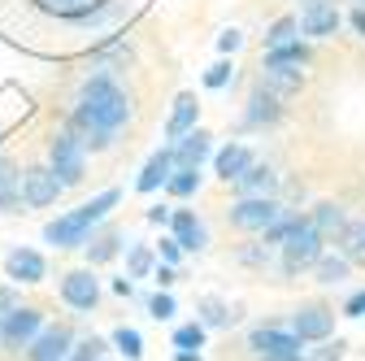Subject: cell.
<instances>
[{
	"label": "cell",
	"mask_w": 365,
	"mask_h": 361,
	"mask_svg": "<svg viewBox=\"0 0 365 361\" xmlns=\"http://www.w3.org/2000/svg\"><path fill=\"white\" fill-rule=\"evenodd\" d=\"M61 300L70 309H78V313H91V309H96V300H101L96 275H91V270H70V275L61 279Z\"/></svg>",
	"instance_id": "10"
},
{
	"label": "cell",
	"mask_w": 365,
	"mask_h": 361,
	"mask_svg": "<svg viewBox=\"0 0 365 361\" xmlns=\"http://www.w3.org/2000/svg\"><path fill=\"white\" fill-rule=\"evenodd\" d=\"M22 205V174L9 157H0V213H14Z\"/></svg>",
	"instance_id": "19"
},
{
	"label": "cell",
	"mask_w": 365,
	"mask_h": 361,
	"mask_svg": "<svg viewBox=\"0 0 365 361\" xmlns=\"http://www.w3.org/2000/svg\"><path fill=\"white\" fill-rule=\"evenodd\" d=\"M43 331V313L35 309V305H18V309H9L5 318H0V344H5L9 352H22V348H31V340Z\"/></svg>",
	"instance_id": "4"
},
{
	"label": "cell",
	"mask_w": 365,
	"mask_h": 361,
	"mask_svg": "<svg viewBox=\"0 0 365 361\" xmlns=\"http://www.w3.org/2000/svg\"><path fill=\"white\" fill-rule=\"evenodd\" d=\"M279 96H269V92H257L252 101H248V113H244V122L248 126H269V122H279Z\"/></svg>",
	"instance_id": "23"
},
{
	"label": "cell",
	"mask_w": 365,
	"mask_h": 361,
	"mask_svg": "<svg viewBox=\"0 0 365 361\" xmlns=\"http://www.w3.org/2000/svg\"><path fill=\"white\" fill-rule=\"evenodd\" d=\"M157 283H161V288H170V283H174V270H170V265H161V270H157Z\"/></svg>",
	"instance_id": "43"
},
{
	"label": "cell",
	"mask_w": 365,
	"mask_h": 361,
	"mask_svg": "<svg viewBox=\"0 0 365 361\" xmlns=\"http://www.w3.org/2000/svg\"><path fill=\"white\" fill-rule=\"evenodd\" d=\"M317 257H322V235H317V227H313V222H296L292 218V227L283 235V265H287V275L313 265Z\"/></svg>",
	"instance_id": "3"
},
{
	"label": "cell",
	"mask_w": 365,
	"mask_h": 361,
	"mask_svg": "<svg viewBox=\"0 0 365 361\" xmlns=\"http://www.w3.org/2000/svg\"><path fill=\"white\" fill-rule=\"evenodd\" d=\"M126 118H130V105H126V96H122V87H118L113 78L96 74V78L83 83L70 131L83 140V148H109L113 131L126 126Z\"/></svg>",
	"instance_id": "1"
},
{
	"label": "cell",
	"mask_w": 365,
	"mask_h": 361,
	"mask_svg": "<svg viewBox=\"0 0 365 361\" xmlns=\"http://www.w3.org/2000/svg\"><path fill=\"white\" fill-rule=\"evenodd\" d=\"M174 361H200V352H192V348H178V357Z\"/></svg>",
	"instance_id": "45"
},
{
	"label": "cell",
	"mask_w": 365,
	"mask_h": 361,
	"mask_svg": "<svg viewBox=\"0 0 365 361\" xmlns=\"http://www.w3.org/2000/svg\"><path fill=\"white\" fill-rule=\"evenodd\" d=\"M48 166L53 174L61 178V188H74L83 183V174H87V148L74 131H57L53 135V144H48Z\"/></svg>",
	"instance_id": "2"
},
{
	"label": "cell",
	"mask_w": 365,
	"mask_h": 361,
	"mask_svg": "<svg viewBox=\"0 0 365 361\" xmlns=\"http://www.w3.org/2000/svg\"><path fill=\"white\" fill-rule=\"evenodd\" d=\"M261 83H265L269 96L300 92V66H265V70H261Z\"/></svg>",
	"instance_id": "20"
},
{
	"label": "cell",
	"mask_w": 365,
	"mask_h": 361,
	"mask_svg": "<svg viewBox=\"0 0 365 361\" xmlns=\"http://www.w3.org/2000/svg\"><path fill=\"white\" fill-rule=\"evenodd\" d=\"M148 222H157V227H161V222H170V209L165 205H153L148 209Z\"/></svg>",
	"instance_id": "42"
},
{
	"label": "cell",
	"mask_w": 365,
	"mask_h": 361,
	"mask_svg": "<svg viewBox=\"0 0 365 361\" xmlns=\"http://www.w3.org/2000/svg\"><path fill=\"white\" fill-rule=\"evenodd\" d=\"M344 352H348V344L344 340H322V348H313V352H304V361H344Z\"/></svg>",
	"instance_id": "35"
},
{
	"label": "cell",
	"mask_w": 365,
	"mask_h": 361,
	"mask_svg": "<svg viewBox=\"0 0 365 361\" xmlns=\"http://www.w3.org/2000/svg\"><path fill=\"white\" fill-rule=\"evenodd\" d=\"M113 344H118V352L126 361H140L144 357V340H140V331H135V327H118L113 331Z\"/></svg>",
	"instance_id": "30"
},
{
	"label": "cell",
	"mask_w": 365,
	"mask_h": 361,
	"mask_svg": "<svg viewBox=\"0 0 365 361\" xmlns=\"http://www.w3.org/2000/svg\"><path fill=\"white\" fill-rule=\"evenodd\" d=\"M344 313H348V318H365V292H356V296L348 300V309H344Z\"/></svg>",
	"instance_id": "40"
},
{
	"label": "cell",
	"mask_w": 365,
	"mask_h": 361,
	"mask_svg": "<svg viewBox=\"0 0 365 361\" xmlns=\"http://www.w3.org/2000/svg\"><path fill=\"white\" fill-rule=\"evenodd\" d=\"M317 265V283H339V279H348V257H317L313 261Z\"/></svg>",
	"instance_id": "29"
},
{
	"label": "cell",
	"mask_w": 365,
	"mask_h": 361,
	"mask_svg": "<svg viewBox=\"0 0 365 361\" xmlns=\"http://www.w3.org/2000/svg\"><path fill=\"white\" fill-rule=\"evenodd\" d=\"M339 244H344V257L348 261H365V222H348L344 235H339Z\"/></svg>",
	"instance_id": "27"
},
{
	"label": "cell",
	"mask_w": 365,
	"mask_h": 361,
	"mask_svg": "<svg viewBox=\"0 0 365 361\" xmlns=\"http://www.w3.org/2000/svg\"><path fill=\"white\" fill-rule=\"evenodd\" d=\"M352 26H356V35H365V9H356V14H352Z\"/></svg>",
	"instance_id": "44"
},
{
	"label": "cell",
	"mask_w": 365,
	"mask_h": 361,
	"mask_svg": "<svg viewBox=\"0 0 365 361\" xmlns=\"http://www.w3.org/2000/svg\"><path fill=\"white\" fill-rule=\"evenodd\" d=\"M18 305H22V300L14 296V288H0V318H5L9 309H18Z\"/></svg>",
	"instance_id": "39"
},
{
	"label": "cell",
	"mask_w": 365,
	"mask_h": 361,
	"mask_svg": "<svg viewBox=\"0 0 365 361\" xmlns=\"http://www.w3.org/2000/svg\"><path fill=\"white\" fill-rule=\"evenodd\" d=\"M196 113H200L196 96H187V92H182V96L174 101V113H170V122H165V135H170V140H178V135H187V131L196 126Z\"/></svg>",
	"instance_id": "21"
},
{
	"label": "cell",
	"mask_w": 365,
	"mask_h": 361,
	"mask_svg": "<svg viewBox=\"0 0 365 361\" xmlns=\"http://www.w3.org/2000/svg\"><path fill=\"white\" fill-rule=\"evenodd\" d=\"M70 348H74V335H70V327H43L35 340H31V361H66L70 357Z\"/></svg>",
	"instance_id": "11"
},
{
	"label": "cell",
	"mask_w": 365,
	"mask_h": 361,
	"mask_svg": "<svg viewBox=\"0 0 365 361\" xmlns=\"http://www.w3.org/2000/svg\"><path fill=\"white\" fill-rule=\"evenodd\" d=\"M309 61V49L300 39H292V44H279V49H269L265 53V66H304Z\"/></svg>",
	"instance_id": "25"
},
{
	"label": "cell",
	"mask_w": 365,
	"mask_h": 361,
	"mask_svg": "<svg viewBox=\"0 0 365 361\" xmlns=\"http://www.w3.org/2000/svg\"><path fill=\"white\" fill-rule=\"evenodd\" d=\"M118 248H122V235H118V231H105L101 240L87 244V257H91V265H105V261L118 257Z\"/></svg>",
	"instance_id": "26"
},
{
	"label": "cell",
	"mask_w": 365,
	"mask_h": 361,
	"mask_svg": "<svg viewBox=\"0 0 365 361\" xmlns=\"http://www.w3.org/2000/svg\"><path fill=\"white\" fill-rule=\"evenodd\" d=\"M170 174H174V153H170V148H161V153L144 166V174L135 178V188H140V192H157V188H165V183H170Z\"/></svg>",
	"instance_id": "18"
},
{
	"label": "cell",
	"mask_w": 365,
	"mask_h": 361,
	"mask_svg": "<svg viewBox=\"0 0 365 361\" xmlns=\"http://www.w3.org/2000/svg\"><path fill=\"white\" fill-rule=\"evenodd\" d=\"M339 26V9L331 5V0H309L304 14H300V31L313 35V39H322V35H335Z\"/></svg>",
	"instance_id": "12"
},
{
	"label": "cell",
	"mask_w": 365,
	"mask_h": 361,
	"mask_svg": "<svg viewBox=\"0 0 365 361\" xmlns=\"http://www.w3.org/2000/svg\"><path fill=\"white\" fill-rule=\"evenodd\" d=\"M91 227H96V218H91L87 205H78L74 213H61L57 222H48V227H43V240L57 244V248H83Z\"/></svg>",
	"instance_id": "6"
},
{
	"label": "cell",
	"mask_w": 365,
	"mask_h": 361,
	"mask_svg": "<svg viewBox=\"0 0 365 361\" xmlns=\"http://www.w3.org/2000/svg\"><path fill=\"white\" fill-rule=\"evenodd\" d=\"M356 9H365V0H356Z\"/></svg>",
	"instance_id": "47"
},
{
	"label": "cell",
	"mask_w": 365,
	"mask_h": 361,
	"mask_svg": "<svg viewBox=\"0 0 365 361\" xmlns=\"http://www.w3.org/2000/svg\"><path fill=\"white\" fill-rule=\"evenodd\" d=\"M48 5H57V9H70V5H74V0H48Z\"/></svg>",
	"instance_id": "46"
},
{
	"label": "cell",
	"mask_w": 365,
	"mask_h": 361,
	"mask_svg": "<svg viewBox=\"0 0 365 361\" xmlns=\"http://www.w3.org/2000/svg\"><path fill=\"white\" fill-rule=\"evenodd\" d=\"M296 31H300V18H279L269 26V35H265V49H279V44H292L296 39Z\"/></svg>",
	"instance_id": "31"
},
{
	"label": "cell",
	"mask_w": 365,
	"mask_h": 361,
	"mask_svg": "<svg viewBox=\"0 0 365 361\" xmlns=\"http://www.w3.org/2000/svg\"><path fill=\"white\" fill-rule=\"evenodd\" d=\"M231 74H235V66H231V61H217V66H209V74H205V87H213V92H217V87H226V83H231Z\"/></svg>",
	"instance_id": "36"
},
{
	"label": "cell",
	"mask_w": 365,
	"mask_h": 361,
	"mask_svg": "<svg viewBox=\"0 0 365 361\" xmlns=\"http://www.w3.org/2000/svg\"><path fill=\"white\" fill-rule=\"evenodd\" d=\"M331 331H335V309H327V305H300L296 309L292 335L300 344H322V340H331Z\"/></svg>",
	"instance_id": "9"
},
{
	"label": "cell",
	"mask_w": 365,
	"mask_h": 361,
	"mask_svg": "<svg viewBox=\"0 0 365 361\" xmlns=\"http://www.w3.org/2000/svg\"><path fill=\"white\" fill-rule=\"evenodd\" d=\"M313 227H317V235H344V227H348V218H344V209L335 205V200H322L313 209Z\"/></svg>",
	"instance_id": "22"
},
{
	"label": "cell",
	"mask_w": 365,
	"mask_h": 361,
	"mask_svg": "<svg viewBox=\"0 0 365 361\" xmlns=\"http://www.w3.org/2000/svg\"><path fill=\"white\" fill-rule=\"evenodd\" d=\"M248 348L261 361H304V344L292 331H283V327H257L248 335Z\"/></svg>",
	"instance_id": "5"
},
{
	"label": "cell",
	"mask_w": 365,
	"mask_h": 361,
	"mask_svg": "<svg viewBox=\"0 0 365 361\" xmlns=\"http://www.w3.org/2000/svg\"><path fill=\"white\" fill-rule=\"evenodd\" d=\"M209 140H213V135L200 131V126H192L187 135H178V144H174V166H192V170H200V161L209 157Z\"/></svg>",
	"instance_id": "14"
},
{
	"label": "cell",
	"mask_w": 365,
	"mask_h": 361,
	"mask_svg": "<svg viewBox=\"0 0 365 361\" xmlns=\"http://www.w3.org/2000/svg\"><path fill=\"white\" fill-rule=\"evenodd\" d=\"M126 265H130V275H135V279H144L148 270H153V248H148V244H135L130 257H126Z\"/></svg>",
	"instance_id": "34"
},
{
	"label": "cell",
	"mask_w": 365,
	"mask_h": 361,
	"mask_svg": "<svg viewBox=\"0 0 365 361\" xmlns=\"http://www.w3.org/2000/svg\"><path fill=\"white\" fill-rule=\"evenodd\" d=\"M257 157H252V148H244V144H226L217 157H213V170H217V178H226V183H235V178L252 166Z\"/></svg>",
	"instance_id": "15"
},
{
	"label": "cell",
	"mask_w": 365,
	"mask_h": 361,
	"mask_svg": "<svg viewBox=\"0 0 365 361\" xmlns=\"http://www.w3.org/2000/svg\"><path fill=\"white\" fill-rule=\"evenodd\" d=\"M240 44H244V35H240V31H222V39H217V49H222V53H235Z\"/></svg>",
	"instance_id": "38"
},
{
	"label": "cell",
	"mask_w": 365,
	"mask_h": 361,
	"mask_svg": "<svg viewBox=\"0 0 365 361\" xmlns=\"http://www.w3.org/2000/svg\"><path fill=\"white\" fill-rule=\"evenodd\" d=\"M283 218V209H279V200L274 196H244L235 209H231V227H240V231H269L274 222Z\"/></svg>",
	"instance_id": "7"
},
{
	"label": "cell",
	"mask_w": 365,
	"mask_h": 361,
	"mask_svg": "<svg viewBox=\"0 0 365 361\" xmlns=\"http://www.w3.org/2000/svg\"><path fill=\"white\" fill-rule=\"evenodd\" d=\"M170 222H174V244H178L182 253H200V248H205V227L196 222L192 209H178Z\"/></svg>",
	"instance_id": "16"
},
{
	"label": "cell",
	"mask_w": 365,
	"mask_h": 361,
	"mask_svg": "<svg viewBox=\"0 0 365 361\" xmlns=\"http://www.w3.org/2000/svg\"><path fill=\"white\" fill-rule=\"evenodd\" d=\"M178 253H182V248H178L174 240H161V257H165V265H174V261H178Z\"/></svg>",
	"instance_id": "41"
},
{
	"label": "cell",
	"mask_w": 365,
	"mask_h": 361,
	"mask_svg": "<svg viewBox=\"0 0 365 361\" xmlns=\"http://www.w3.org/2000/svg\"><path fill=\"white\" fill-rule=\"evenodd\" d=\"M196 309H200V318H196V322H205V327H231V322H235L231 305H226L222 296H205Z\"/></svg>",
	"instance_id": "24"
},
{
	"label": "cell",
	"mask_w": 365,
	"mask_h": 361,
	"mask_svg": "<svg viewBox=\"0 0 365 361\" xmlns=\"http://www.w3.org/2000/svg\"><path fill=\"white\" fill-rule=\"evenodd\" d=\"M43 257L35 253V248H14L9 257H5V275L14 279V283H39L43 279Z\"/></svg>",
	"instance_id": "13"
},
{
	"label": "cell",
	"mask_w": 365,
	"mask_h": 361,
	"mask_svg": "<svg viewBox=\"0 0 365 361\" xmlns=\"http://www.w3.org/2000/svg\"><path fill=\"white\" fill-rule=\"evenodd\" d=\"M61 192H66V188H61V178L53 174V166H31V170H22V200H26L31 209L57 205Z\"/></svg>",
	"instance_id": "8"
},
{
	"label": "cell",
	"mask_w": 365,
	"mask_h": 361,
	"mask_svg": "<svg viewBox=\"0 0 365 361\" xmlns=\"http://www.w3.org/2000/svg\"><path fill=\"white\" fill-rule=\"evenodd\" d=\"M205 331H209L205 322H187V327H178V331H174V348H192V352H196V348L205 344Z\"/></svg>",
	"instance_id": "33"
},
{
	"label": "cell",
	"mask_w": 365,
	"mask_h": 361,
	"mask_svg": "<svg viewBox=\"0 0 365 361\" xmlns=\"http://www.w3.org/2000/svg\"><path fill=\"white\" fill-rule=\"evenodd\" d=\"M235 188H240V196H269L274 188H279V174H274L269 166H248L240 178H235Z\"/></svg>",
	"instance_id": "17"
},
{
	"label": "cell",
	"mask_w": 365,
	"mask_h": 361,
	"mask_svg": "<svg viewBox=\"0 0 365 361\" xmlns=\"http://www.w3.org/2000/svg\"><path fill=\"white\" fill-rule=\"evenodd\" d=\"M148 313H153V318H157V322H165V318H174V296H170V292H157V296L148 300Z\"/></svg>",
	"instance_id": "37"
},
{
	"label": "cell",
	"mask_w": 365,
	"mask_h": 361,
	"mask_svg": "<svg viewBox=\"0 0 365 361\" xmlns=\"http://www.w3.org/2000/svg\"><path fill=\"white\" fill-rule=\"evenodd\" d=\"M170 196H192L196 188H200V170H192V166H178L174 174H170Z\"/></svg>",
	"instance_id": "28"
},
{
	"label": "cell",
	"mask_w": 365,
	"mask_h": 361,
	"mask_svg": "<svg viewBox=\"0 0 365 361\" xmlns=\"http://www.w3.org/2000/svg\"><path fill=\"white\" fill-rule=\"evenodd\" d=\"M66 361H105V340H96V335L78 340V344L70 348V357H66Z\"/></svg>",
	"instance_id": "32"
}]
</instances>
